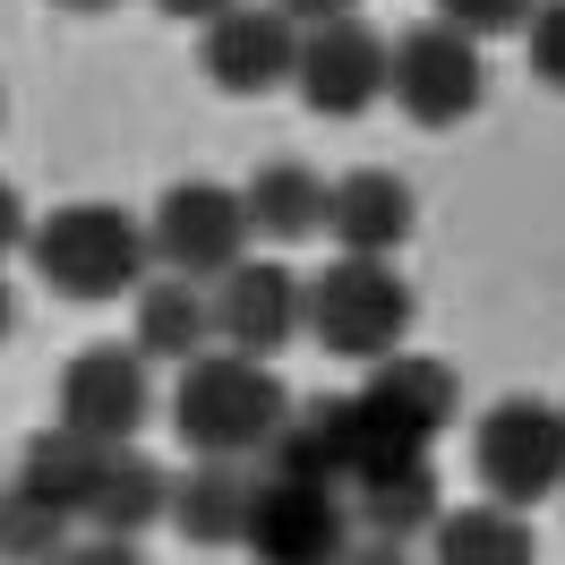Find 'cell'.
<instances>
[{
    "label": "cell",
    "mask_w": 565,
    "mask_h": 565,
    "mask_svg": "<svg viewBox=\"0 0 565 565\" xmlns=\"http://www.w3.org/2000/svg\"><path fill=\"white\" fill-rule=\"evenodd\" d=\"M154 9H163V18H189V26H206V18H223L232 0H154Z\"/></svg>",
    "instance_id": "83f0119b"
},
{
    "label": "cell",
    "mask_w": 565,
    "mask_h": 565,
    "mask_svg": "<svg viewBox=\"0 0 565 565\" xmlns=\"http://www.w3.org/2000/svg\"><path fill=\"white\" fill-rule=\"evenodd\" d=\"M471 480H480V497L523 505V514L540 497H565V403H540V394L497 403L471 428Z\"/></svg>",
    "instance_id": "5b68a950"
},
{
    "label": "cell",
    "mask_w": 565,
    "mask_h": 565,
    "mask_svg": "<svg viewBox=\"0 0 565 565\" xmlns=\"http://www.w3.org/2000/svg\"><path fill=\"white\" fill-rule=\"evenodd\" d=\"M386 95L420 129H462L471 111L489 104V61H480V35H462L455 18H420L412 35H394V77Z\"/></svg>",
    "instance_id": "8992f818"
},
{
    "label": "cell",
    "mask_w": 565,
    "mask_h": 565,
    "mask_svg": "<svg viewBox=\"0 0 565 565\" xmlns=\"http://www.w3.org/2000/svg\"><path fill=\"white\" fill-rule=\"evenodd\" d=\"M282 18L309 35V26H343V18H360V0H275Z\"/></svg>",
    "instance_id": "d4e9b609"
},
{
    "label": "cell",
    "mask_w": 565,
    "mask_h": 565,
    "mask_svg": "<svg viewBox=\"0 0 565 565\" xmlns=\"http://www.w3.org/2000/svg\"><path fill=\"white\" fill-rule=\"evenodd\" d=\"M61 9H111V0H61Z\"/></svg>",
    "instance_id": "f546056e"
},
{
    "label": "cell",
    "mask_w": 565,
    "mask_h": 565,
    "mask_svg": "<svg viewBox=\"0 0 565 565\" xmlns=\"http://www.w3.org/2000/svg\"><path fill=\"white\" fill-rule=\"evenodd\" d=\"M428 557L437 565H540V540H531L523 505L480 497V505H446V514H437Z\"/></svg>",
    "instance_id": "e0dca14e"
},
{
    "label": "cell",
    "mask_w": 565,
    "mask_h": 565,
    "mask_svg": "<svg viewBox=\"0 0 565 565\" xmlns=\"http://www.w3.org/2000/svg\"><path fill=\"white\" fill-rule=\"evenodd\" d=\"M26 257L52 300H77V309H104V300H138V282L154 275V232H146L129 206H104V198H77V206H52L26 232Z\"/></svg>",
    "instance_id": "7a4b0ae2"
},
{
    "label": "cell",
    "mask_w": 565,
    "mask_h": 565,
    "mask_svg": "<svg viewBox=\"0 0 565 565\" xmlns=\"http://www.w3.org/2000/svg\"><path fill=\"white\" fill-rule=\"evenodd\" d=\"M129 343H138L146 360L189 369L198 352H214V291L198 275H146L138 282V318H129Z\"/></svg>",
    "instance_id": "5bb4252c"
},
{
    "label": "cell",
    "mask_w": 565,
    "mask_h": 565,
    "mask_svg": "<svg viewBox=\"0 0 565 565\" xmlns=\"http://www.w3.org/2000/svg\"><path fill=\"white\" fill-rule=\"evenodd\" d=\"M172 514V480H163V462L138 455V446H111L104 462V489L86 505V531H104V540H138Z\"/></svg>",
    "instance_id": "ac0fdd59"
},
{
    "label": "cell",
    "mask_w": 565,
    "mask_h": 565,
    "mask_svg": "<svg viewBox=\"0 0 565 565\" xmlns=\"http://www.w3.org/2000/svg\"><path fill=\"white\" fill-rule=\"evenodd\" d=\"M437 462H394V471H377V480H360L352 489V523L377 531V540H428L437 531Z\"/></svg>",
    "instance_id": "d6986e66"
},
{
    "label": "cell",
    "mask_w": 565,
    "mask_h": 565,
    "mask_svg": "<svg viewBox=\"0 0 565 565\" xmlns=\"http://www.w3.org/2000/svg\"><path fill=\"white\" fill-rule=\"evenodd\" d=\"M343 565H420V557H412V540H377V531H360Z\"/></svg>",
    "instance_id": "484cf974"
},
{
    "label": "cell",
    "mask_w": 565,
    "mask_h": 565,
    "mask_svg": "<svg viewBox=\"0 0 565 565\" xmlns=\"http://www.w3.org/2000/svg\"><path fill=\"white\" fill-rule=\"evenodd\" d=\"M369 394L377 403H394L412 428H428V437H446L455 428V412H462V377L446 369V360H428V352H386L377 369H369Z\"/></svg>",
    "instance_id": "ffe728a7"
},
{
    "label": "cell",
    "mask_w": 565,
    "mask_h": 565,
    "mask_svg": "<svg viewBox=\"0 0 565 565\" xmlns=\"http://www.w3.org/2000/svg\"><path fill=\"white\" fill-rule=\"evenodd\" d=\"M18 334V291H9V275H0V343Z\"/></svg>",
    "instance_id": "f1b7e54d"
},
{
    "label": "cell",
    "mask_w": 565,
    "mask_h": 565,
    "mask_svg": "<svg viewBox=\"0 0 565 565\" xmlns=\"http://www.w3.org/2000/svg\"><path fill=\"white\" fill-rule=\"evenodd\" d=\"M531 9H540V0H437V18H455L462 35H523L531 26Z\"/></svg>",
    "instance_id": "603a6c76"
},
{
    "label": "cell",
    "mask_w": 565,
    "mask_h": 565,
    "mask_svg": "<svg viewBox=\"0 0 565 565\" xmlns=\"http://www.w3.org/2000/svg\"><path fill=\"white\" fill-rule=\"evenodd\" d=\"M26 232H35V223H26V198L0 180V257H9V248H26Z\"/></svg>",
    "instance_id": "4316f807"
},
{
    "label": "cell",
    "mask_w": 565,
    "mask_h": 565,
    "mask_svg": "<svg viewBox=\"0 0 565 565\" xmlns=\"http://www.w3.org/2000/svg\"><path fill=\"white\" fill-rule=\"evenodd\" d=\"M146 232H154V266L163 275H198L214 282L223 266H241L248 257V198L241 189H223V180H172L154 214H146Z\"/></svg>",
    "instance_id": "52a82bcc"
},
{
    "label": "cell",
    "mask_w": 565,
    "mask_h": 565,
    "mask_svg": "<svg viewBox=\"0 0 565 565\" xmlns=\"http://www.w3.org/2000/svg\"><path fill=\"white\" fill-rule=\"evenodd\" d=\"M352 540H360L352 497L334 480L257 462V497H248V531H241V548L257 565H343Z\"/></svg>",
    "instance_id": "277c9868"
},
{
    "label": "cell",
    "mask_w": 565,
    "mask_h": 565,
    "mask_svg": "<svg viewBox=\"0 0 565 565\" xmlns=\"http://www.w3.org/2000/svg\"><path fill=\"white\" fill-rule=\"evenodd\" d=\"M412 232H420V198L386 163H360V172H343L326 189V241L343 257H394Z\"/></svg>",
    "instance_id": "7c38bea8"
},
{
    "label": "cell",
    "mask_w": 565,
    "mask_h": 565,
    "mask_svg": "<svg viewBox=\"0 0 565 565\" xmlns=\"http://www.w3.org/2000/svg\"><path fill=\"white\" fill-rule=\"evenodd\" d=\"M104 462H111L104 437H77V428L52 420L43 437H26V455H18V489H35L43 505H61L70 523H86V505L104 489Z\"/></svg>",
    "instance_id": "2e32d148"
},
{
    "label": "cell",
    "mask_w": 565,
    "mask_h": 565,
    "mask_svg": "<svg viewBox=\"0 0 565 565\" xmlns=\"http://www.w3.org/2000/svg\"><path fill=\"white\" fill-rule=\"evenodd\" d=\"M198 70H206L214 95H275V86H291L300 77V26L282 18L275 0L257 9V0H232L223 18H206L198 26Z\"/></svg>",
    "instance_id": "9c48e42d"
},
{
    "label": "cell",
    "mask_w": 565,
    "mask_h": 565,
    "mask_svg": "<svg viewBox=\"0 0 565 565\" xmlns=\"http://www.w3.org/2000/svg\"><path fill=\"white\" fill-rule=\"evenodd\" d=\"M61 412L52 420L77 437H104V446H138V428L154 420V360L138 343H86L61 369Z\"/></svg>",
    "instance_id": "ba28073f"
},
{
    "label": "cell",
    "mask_w": 565,
    "mask_h": 565,
    "mask_svg": "<svg viewBox=\"0 0 565 565\" xmlns=\"http://www.w3.org/2000/svg\"><path fill=\"white\" fill-rule=\"evenodd\" d=\"M386 77H394V43L377 35V26H360V18H343V26H309L300 35V104L326 111V120H360L369 104H386Z\"/></svg>",
    "instance_id": "8fae6325"
},
{
    "label": "cell",
    "mask_w": 565,
    "mask_h": 565,
    "mask_svg": "<svg viewBox=\"0 0 565 565\" xmlns=\"http://www.w3.org/2000/svg\"><path fill=\"white\" fill-rule=\"evenodd\" d=\"M523 61H531V77H540L548 95H565V0H540V9H531Z\"/></svg>",
    "instance_id": "7402d4cb"
},
{
    "label": "cell",
    "mask_w": 565,
    "mask_h": 565,
    "mask_svg": "<svg viewBox=\"0 0 565 565\" xmlns=\"http://www.w3.org/2000/svg\"><path fill=\"white\" fill-rule=\"evenodd\" d=\"M52 565H146V548H138V540H104V531H95V540H70Z\"/></svg>",
    "instance_id": "cb8c5ba5"
},
{
    "label": "cell",
    "mask_w": 565,
    "mask_h": 565,
    "mask_svg": "<svg viewBox=\"0 0 565 565\" xmlns=\"http://www.w3.org/2000/svg\"><path fill=\"white\" fill-rule=\"evenodd\" d=\"M70 514H61V505H43L35 489H18V480H9V489H0V565H52L61 557V548H70Z\"/></svg>",
    "instance_id": "44dd1931"
},
{
    "label": "cell",
    "mask_w": 565,
    "mask_h": 565,
    "mask_svg": "<svg viewBox=\"0 0 565 565\" xmlns=\"http://www.w3.org/2000/svg\"><path fill=\"white\" fill-rule=\"evenodd\" d=\"M291 386L275 377V360H248L232 343H214L180 369L172 386V437L189 455H223V462H266L275 437L291 428Z\"/></svg>",
    "instance_id": "6da1fadb"
},
{
    "label": "cell",
    "mask_w": 565,
    "mask_h": 565,
    "mask_svg": "<svg viewBox=\"0 0 565 565\" xmlns=\"http://www.w3.org/2000/svg\"><path fill=\"white\" fill-rule=\"evenodd\" d=\"M326 189H334V180L309 172L300 154H275V163H257V172L241 180V198H248V232H257V241H275V248L318 241V232H326Z\"/></svg>",
    "instance_id": "9a60e30c"
},
{
    "label": "cell",
    "mask_w": 565,
    "mask_h": 565,
    "mask_svg": "<svg viewBox=\"0 0 565 565\" xmlns=\"http://www.w3.org/2000/svg\"><path fill=\"white\" fill-rule=\"evenodd\" d=\"M412 318H420V300H412V282L394 275L386 257H334L326 275H309V334L334 360L377 369L386 352H403Z\"/></svg>",
    "instance_id": "3957f363"
},
{
    "label": "cell",
    "mask_w": 565,
    "mask_h": 565,
    "mask_svg": "<svg viewBox=\"0 0 565 565\" xmlns=\"http://www.w3.org/2000/svg\"><path fill=\"white\" fill-rule=\"evenodd\" d=\"M248 497H257V471H248V462L189 455V471L172 480V531L189 548H241Z\"/></svg>",
    "instance_id": "4fadbf2b"
},
{
    "label": "cell",
    "mask_w": 565,
    "mask_h": 565,
    "mask_svg": "<svg viewBox=\"0 0 565 565\" xmlns=\"http://www.w3.org/2000/svg\"><path fill=\"white\" fill-rule=\"evenodd\" d=\"M309 334V282L275 266V257H241L214 275V343H232L248 360H282Z\"/></svg>",
    "instance_id": "30bf717a"
}]
</instances>
